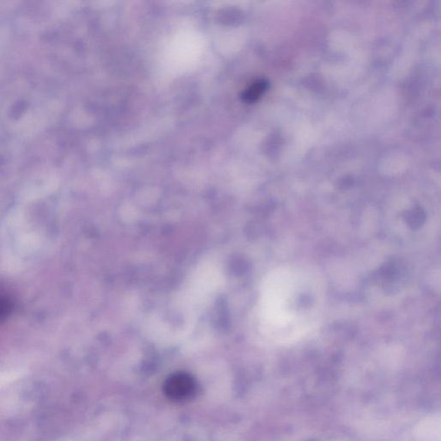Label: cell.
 Returning <instances> with one entry per match:
<instances>
[{
  "instance_id": "cell-1",
  "label": "cell",
  "mask_w": 441,
  "mask_h": 441,
  "mask_svg": "<svg viewBox=\"0 0 441 441\" xmlns=\"http://www.w3.org/2000/svg\"><path fill=\"white\" fill-rule=\"evenodd\" d=\"M195 383L190 376L185 373H177L169 377L165 384V394L174 400L187 399L193 393Z\"/></svg>"
},
{
  "instance_id": "cell-2",
  "label": "cell",
  "mask_w": 441,
  "mask_h": 441,
  "mask_svg": "<svg viewBox=\"0 0 441 441\" xmlns=\"http://www.w3.org/2000/svg\"><path fill=\"white\" fill-rule=\"evenodd\" d=\"M13 304L8 297L0 295V321L5 319L12 312Z\"/></svg>"
}]
</instances>
